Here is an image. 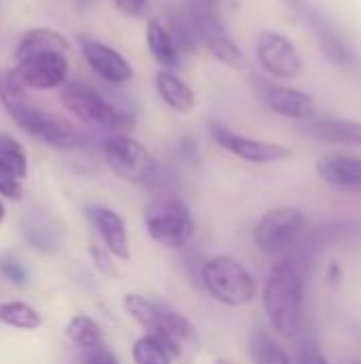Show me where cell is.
Returning <instances> with one entry per match:
<instances>
[{"label":"cell","mask_w":361,"mask_h":364,"mask_svg":"<svg viewBox=\"0 0 361 364\" xmlns=\"http://www.w3.org/2000/svg\"><path fill=\"white\" fill-rule=\"evenodd\" d=\"M264 311L272 328L281 335H296L302 324L304 305V269L291 258L277 262L262 294Z\"/></svg>","instance_id":"obj_1"},{"label":"cell","mask_w":361,"mask_h":364,"mask_svg":"<svg viewBox=\"0 0 361 364\" xmlns=\"http://www.w3.org/2000/svg\"><path fill=\"white\" fill-rule=\"evenodd\" d=\"M60 100L79 122H83L85 126H91L96 130L126 134V130H130L134 126L132 113L115 107L98 90L89 87L85 83L66 81L60 87Z\"/></svg>","instance_id":"obj_2"},{"label":"cell","mask_w":361,"mask_h":364,"mask_svg":"<svg viewBox=\"0 0 361 364\" xmlns=\"http://www.w3.org/2000/svg\"><path fill=\"white\" fill-rule=\"evenodd\" d=\"M183 13L189 19L200 45H204L217 62L230 68H243L247 64L243 49L228 34L221 17V0H187Z\"/></svg>","instance_id":"obj_3"},{"label":"cell","mask_w":361,"mask_h":364,"mask_svg":"<svg viewBox=\"0 0 361 364\" xmlns=\"http://www.w3.org/2000/svg\"><path fill=\"white\" fill-rule=\"evenodd\" d=\"M202 288L226 307L249 305L257 294V284L249 269L232 256H215L200 264Z\"/></svg>","instance_id":"obj_4"},{"label":"cell","mask_w":361,"mask_h":364,"mask_svg":"<svg viewBox=\"0 0 361 364\" xmlns=\"http://www.w3.org/2000/svg\"><path fill=\"white\" fill-rule=\"evenodd\" d=\"M145 226L147 235L157 245L168 250L185 247L196 232V224L187 205L172 190H160L153 196L145 213Z\"/></svg>","instance_id":"obj_5"},{"label":"cell","mask_w":361,"mask_h":364,"mask_svg":"<svg viewBox=\"0 0 361 364\" xmlns=\"http://www.w3.org/2000/svg\"><path fill=\"white\" fill-rule=\"evenodd\" d=\"M104 160L109 168L136 186L153 188L160 181V164L151 156V151L136 139L128 134H113L102 145Z\"/></svg>","instance_id":"obj_6"},{"label":"cell","mask_w":361,"mask_h":364,"mask_svg":"<svg viewBox=\"0 0 361 364\" xmlns=\"http://www.w3.org/2000/svg\"><path fill=\"white\" fill-rule=\"evenodd\" d=\"M11 119L28 134L40 139L43 143L55 147V149H77L85 143L83 134L60 115H53L40 107H34L28 100L6 109Z\"/></svg>","instance_id":"obj_7"},{"label":"cell","mask_w":361,"mask_h":364,"mask_svg":"<svg viewBox=\"0 0 361 364\" xmlns=\"http://www.w3.org/2000/svg\"><path fill=\"white\" fill-rule=\"evenodd\" d=\"M306 230V215L298 207H277L266 211L253 228L255 245L266 254L291 250Z\"/></svg>","instance_id":"obj_8"},{"label":"cell","mask_w":361,"mask_h":364,"mask_svg":"<svg viewBox=\"0 0 361 364\" xmlns=\"http://www.w3.org/2000/svg\"><path fill=\"white\" fill-rule=\"evenodd\" d=\"M285 2L298 15V19H302L309 26V30L317 36L323 55L332 64L340 68H351L355 64V49L349 45L347 36L319 6H315L309 0H285Z\"/></svg>","instance_id":"obj_9"},{"label":"cell","mask_w":361,"mask_h":364,"mask_svg":"<svg viewBox=\"0 0 361 364\" xmlns=\"http://www.w3.org/2000/svg\"><path fill=\"white\" fill-rule=\"evenodd\" d=\"M153 335L166 346L172 360L179 364H194L200 354V337L196 326L181 314L162 307Z\"/></svg>","instance_id":"obj_10"},{"label":"cell","mask_w":361,"mask_h":364,"mask_svg":"<svg viewBox=\"0 0 361 364\" xmlns=\"http://www.w3.org/2000/svg\"><path fill=\"white\" fill-rule=\"evenodd\" d=\"M26 90H55L68 81L70 64L62 51H45L17 60L13 68Z\"/></svg>","instance_id":"obj_11"},{"label":"cell","mask_w":361,"mask_h":364,"mask_svg":"<svg viewBox=\"0 0 361 364\" xmlns=\"http://www.w3.org/2000/svg\"><path fill=\"white\" fill-rule=\"evenodd\" d=\"M260 66L274 79H294L302 70V58L296 45L274 30H262L255 41Z\"/></svg>","instance_id":"obj_12"},{"label":"cell","mask_w":361,"mask_h":364,"mask_svg":"<svg viewBox=\"0 0 361 364\" xmlns=\"http://www.w3.org/2000/svg\"><path fill=\"white\" fill-rule=\"evenodd\" d=\"M211 136L219 147H223L232 156H236L245 162H251V164H270V162H279V160L289 158V149L285 145L238 134V132H234L228 126L217 124V122L211 124Z\"/></svg>","instance_id":"obj_13"},{"label":"cell","mask_w":361,"mask_h":364,"mask_svg":"<svg viewBox=\"0 0 361 364\" xmlns=\"http://www.w3.org/2000/svg\"><path fill=\"white\" fill-rule=\"evenodd\" d=\"M253 90H255V96L260 98V102L277 115L302 122V119L315 115V111H317L313 96L302 90L279 85L268 79H255Z\"/></svg>","instance_id":"obj_14"},{"label":"cell","mask_w":361,"mask_h":364,"mask_svg":"<svg viewBox=\"0 0 361 364\" xmlns=\"http://www.w3.org/2000/svg\"><path fill=\"white\" fill-rule=\"evenodd\" d=\"M79 47H81V55L87 62V66L102 81L113 83V85H123L134 77L132 64L115 47L94 41V38H85V36L79 38Z\"/></svg>","instance_id":"obj_15"},{"label":"cell","mask_w":361,"mask_h":364,"mask_svg":"<svg viewBox=\"0 0 361 364\" xmlns=\"http://www.w3.org/2000/svg\"><path fill=\"white\" fill-rule=\"evenodd\" d=\"M87 215H89L94 228L98 230V237H100L104 250L113 258L128 262L130 260V235H128L126 220L115 209L102 207V205L87 207Z\"/></svg>","instance_id":"obj_16"},{"label":"cell","mask_w":361,"mask_h":364,"mask_svg":"<svg viewBox=\"0 0 361 364\" xmlns=\"http://www.w3.org/2000/svg\"><path fill=\"white\" fill-rule=\"evenodd\" d=\"M300 132L313 141L357 145L361 147V122L334 117V115H311L300 122Z\"/></svg>","instance_id":"obj_17"},{"label":"cell","mask_w":361,"mask_h":364,"mask_svg":"<svg viewBox=\"0 0 361 364\" xmlns=\"http://www.w3.org/2000/svg\"><path fill=\"white\" fill-rule=\"evenodd\" d=\"M319 177L340 190H361V158L347 154H330L317 162Z\"/></svg>","instance_id":"obj_18"},{"label":"cell","mask_w":361,"mask_h":364,"mask_svg":"<svg viewBox=\"0 0 361 364\" xmlns=\"http://www.w3.org/2000/svg\"><path fill=\"white\" fill-rule=\"evenodd\" d=\"M155 90L164 105L177 113H189L196 107V92L174 70H160L155 75Z\"/></svg>","instance_id":"obj_19"},{"label":"cell","mask_w":361,"mask_h":364,"mask_svg":"<svg viewBox=\"0 0 361 364\" xmlns=\"http://www.w3.org/2000/svg\"><path fill=\"white\" fill-rule=\"evenodd\" d=\"M145 38L151 55L160 62L166 70H174L181 62V51L177 49L170 30L160 19H149L145 28Z\"/></svg>","instance_id":"obj_20"},{"label":"cell","mask_w":361,"mask_h":364,"mask_svg":"<svg viewBox=\"0 0 361 364\" xmlns=\"http://www.w3.org/2000/svg\"><path fill=\"white\" fill-rule=\"evenodd\" d=\"M66 49H68V41L64 38L62 32H57L53 28H32L19 38L15 58L21 60V58L34 55V53H45V51L66 53Z\"/></svg>","instance_id":"obj_21"},{"label":"cell","mask_w":361,"mask_h":364,"mask_svg":"<svg viewBox=\"0 0 361 364\" xmlns=\"http://www.w3.org/2000/svg\"><path fill=\"white\" fill-rule=\"evenodd\" d=\"M66 337L85 352H91L104 346V335H102L100 324L85 314H77L74 318H70V322L66 324Z\"/></svg>","instance_id":"obj_22"},{"label":"cell","mask_w":361,"mask_h":364,"mask_svg":"<svg viewBox=\"0 0 361 364\" xmlns=\"http://www.w3.org/2000/svg\"><path fill=\"white\" fill-rule=\"evenodd\" d=\"M249 356L253 364H294L289 354L274 341L272 335L257 328L249 337Z\"/></svg>","instance_id":"obj_23"},{"label":"cell","mask_w":361,"mask_h":364,"mask_svg":"<svg viewBox=\"0 0 361 364\" xmlns=\"http://www.w3.org/2000/svg\"><path fill=\"white\" fill-rule=\"evenodd\" d=\"M0 322L17 331H36L43 324L40 314L23 301H9L0 305Z\"/></svg>","instance_id":"obj_24"},{"label":"cell","mask_w":361,"mask_h":364,"mask_svg":"<svg viewBox=\"0 0 361 364\" xmlns=\"http://www.w3.org/2000/svg\"><path fill=\"white\" fill-rule=\"evenodd\" d=\"M123 309H126V314H128L136 324H140V326H143L145 331H149V333L155 331L157 318H160V314H162V305H157V303H153V301H149V299H145V296H140V294H134V292L126 294V299H123Z\"/></svg>","instance_id":"obj_25"},{"label":"cell","mask_w":361,"mask_h":364,"mask_svg":"<svg viewBox=\"0 0 361 364\" xmlns=\"http://www.w3.org/2000/svg\"><path fill=\"white\" fill-rule=\"evenodd\" d=\"M132 360L134 364H172V356L153 333H147L132 343Z\"/></svg>","instance_id":"obj_26"},{"label":"cell","mask_w":361,"mask_h":364,"mask_svg":"<svg viewBox=\"0 0 361 364\" xmlns=\"http://www.w3.org/2000/svg\"><path fill=\"white\" fill-rule=\"evenodd\" d=\"M0 164L17 179H23L28 175L26 149L9 134H0Z\"/></svg>","instance_id":"obj_27"},{"label":"cell","mask_w":361,"mask_h":364,"mask_svg":"<svg viewBox=\"0 0 361 364\" xmlns=\"http://www.w3.org/2000/svg\"><path fill=\"white\" fill-rule=\"evenodd\" d=\"M23 232L30 245L40 252H53L57 247V230L49 220H28Z\"/></svg>","instance_id":"obj_28"},{"label":"cell","mask_w":361,"mask_h":364,"mask_svg":"<svg viewBox=\"0 0 361 364\" xmlns=\"http://www.w3.org/2000/svg\"><path fill=\"white\" fill-rule=\"evenodd\" d=\"M28 100V90L23 87V83L17 79L15 70L4 68L0 70V105L4 109H11L19 102Z\"/></svg>","instance_id":"obj_29"},{"label":"cell","mask_w":361,"mask_h":364,"mask_svg":"<svg viewBox=\"0 0 361 364\" xmlns=\"http://www.w3.org/2000/svg\"><path fill=\"white\" fill-rule=\"evenodd\" d=\"M0 275H2L11 286H17V288L26 286L28 279H30L28 269H26L17 258H13V256H2V258H0Z\"/></svg>","instance_id":"obj_30"},{"label":"cell","mask_w":361,"mask_h":364,"mask_svg":"<svg viewBox=\"0 0 361 364\" xmlns=\"http://www.w3.org/2000/svg\"><path fill=\"white\" fill-rule=\"evenodd\" d=\"M296 363L298 364H330L326 354L321 352L319 343L313 337H304L298 343L296 350Z\"/></svg>","instance_id":"obj_31"},{"label":"cell","mask_w":361,"mask_h":364,"mask_svg":"<svg viewBox=\"0 0 361 364\" xmlns=\"http://www.w3.org/2000/svg\"><path fill=\"white\" fill-rule=\"evenodd\" d=\"M89 256H91L94 267H96L104 277H113V279L117 277V267H115V262H113V256L104 250V245L91 241V243H89Z\"/></svg>","instance_id":"obj_32"},{"label":"cell","mask_w":361,"mask_h":364,"mask_svg":"<svg viewBox=\"0 0 361 364\" xmlns=\"http://www.w3.org/2000/svg\"><path fill=\"white\" fill-rule=\"evenodd\" d=\"M0 196L9 200H19L21 198V186L19 179L13 177L2 164H0Z\"/></svg>","instance_id":"obj_33"},{"label":"cell","mask_w":361,"mask_h":364,"mask_svg":"<svg viewBox=\"0 0 361 364\" xmlns=\"http://www.w3.org/2000/svg\"><path fill=\"white\" fill-rule=\"evenodd\" d=\"M113 4L126 17H138L147 9V0H113Z\"/></svg>","instance_id":"obj_34"},{"label":"cell","mask_w":361,"mask_h":364,"mask_svg":"<svg viewBox=\"0 0 361 364\" xmlns=\"http://www.w3.org/2000/svg\"><path fill=\"white\" fill-rule=\"evenodd\" d=\"M85 364H119V363H117V358H115L109 350H104V346H102V348H98V350L87 352Z\"/></svg>","instance_id":"obj_35"},{"label":"cell","mask_w":361,"mask_h":364,"mask_svg":"<svg viewBox=\"0 0 361 364\" xmlns=\"http://www.w3.org/2000/svg\"><path fill=\"white\" fill-rule=\"evenodd\" d=\"M4 215H6V209H4V203H2V198H0V224H2V220H4Z\"/></svg>","instance_id":"obj_36"},{"label":"cell","mask_w":361,"mask_h":364,"mask_svg":"<svg viewBox=\"0 0 361 364\" xmlns=\"http://www.w3.org/2000/svg\"><path fill=\"white\" fill-rule=\"evenodd\" d=\"M215 364H234V363H230V360H226V358H217Z\"/></svg>","instance_id":"obj_37"},{"label":"cell","mask_w":361,"mask_h":364,"mask_svg":"<svg viewBox=\"0 0 361 364\" xmlns=\"http://www.w3.org/2000/svg\"><path fill=\"white\" fill-rule=\"evenodd\" d=\"M347 364H361V363H347Z\"/></svg>","instance_id":"obj_38"}]
</instances>
